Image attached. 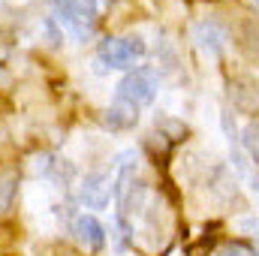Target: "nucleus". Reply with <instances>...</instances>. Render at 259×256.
<instances>
[{
    "mask_svg": "<svg viewBox=\"0 0 259 256\" xmlns=\"http://www.w3.org/2000/svg\"><path fill=\"white\" fill-rule=\"evenodd\" d=\"M109 196H112V178L106 172H94L81 181L78 187V202L91 211H103L109 205Z\"/></svg>",
    "mask_w": 259,
    "mask_h": 256,
    "instance_id": "5",
    "label": "nucleus"
},
{
    "mask_svg": "<svg viewBox=\"0 0 259 256\" xmlns=\"http://www.w3.org/2000/svg\"><path fill=\"white\" fill-rule=\"evenodd\" d=\"M145 52H148V46H145L142 36H109L97 49L100 64L112 66V69H127L139 58H145Z\"/></svg>",
    "mask_w": 259,
    "mask_h": 256,
    "instance_id": "4",
    "label": "nucleus"
},
{
    "mask_svg": "<svg viewBox=\"0 0 259 256\" xmlns=\"http://www.w3.org/2000/svg\"><path fill=\"white\" fill-rule=\"evenodd\" d=\"M157 91H160V78H157V72H154L151 66H136V69H130L127 75L118 81V97H115V100L139 109V106L154 103Z\"/></svg>",
    "mask_w": 259,
    "mask_h": 256,
    "instance_id": "2",
    "label": "nucleus"
},
{
    "mask_svg": "<svg viewBox=\"0 0 259 256\" xmlns=\"http://www.w3.org/2000/svg\"><path fill=\"white\" fill-rule=\"evenodd\" d=\"M72 229H75V238L81 241V247H88L91 253H97V250L106 247V229H103V223H100L94 214H81V217H75Z\"/></svg>",
    "mask_w": 259,
    "mask_h": 256,
    "instance_id": "6",
    "label": "nucleus"
},
{
    "mask_svg": "<svg viewBox=\"0 0 259 256\" xmlns=\"http://www.w3.org/2000/svg\"><path fill=\"white\" fill-rule=\"evenodd\" d=\"M136 118H139V109L136 106H127V103H118L115 100V106L106 112V127H112V130H130L133 124H136Z\"/></svg>",
    "mask_w": 259,
    "mask_h": 256,
    "instance_id": "7",
    "label": "nucleus"
},
{
    "mask_svg": "<svg viewBox=\"0 0 259 256\" xmlns=\"http://www.w3.org/2000/svg\"><path fill=\"white\" fill-rule=\"evenodd\" d=\"M55 18L66 24L78 39L91 36L94 18H97V0H49Z\"/></svg>",
    "mask_w": 259,
    "mask_h": 256,
    "instance_id": "3",
    "label": "nucleus"
},
{
    "mask_svg": "<svg viewBox=\"0 0 259 256\" xmlns=\"http://www.w3.org/2000/svg\"><path fill=\"white\" fill-rule=\"evenodd\" d=\"M223 253L226 256H253V250H244V247H238V244H226Z\"/></svg>",
    "mask_w": 259,
    "mask_h": 256,
    "instance_id": "10",
    "label": "nucleus"
},
{
    "mask_svg": "<svg viewBox=\"0 0 259 256\" xmlns=\"http://www.w3.org/2000/svg\"><path fill=\"white\" fill-rule=\"evenodd\" d=\"M15 199H18V178H15V175H6V178H0V217L12 214V208H15Z\"/></svg>",
    "mask_w": 259,
    "mask_h": 256,
    "instance_id": "8",
    "label": "nucleus"
},
{
    "mask_svg": "<svg viewBox=\"0 0 259 256\" xmlns=\"http://www.w3.org/2000/svg\"><path fill=\"white\" fill-rule=\"evenodd\" d=\"M133 160H136L133 151L118 157V175L112 181V193H115L124 214H136L142 208V199H145V184L136 178V163Z\"/></svg>",
    "mask_w": 259,
    "mask_h": 256,
    "instance_id": "1",
    "label": "nucleus"
},
{
    "mask_svg": "<svg viewBox=\"0 0 259 256\" xmlns=\"http://www.w3.org/2000/svg\"><path fill=\"white\" fill-rule=\"evenodd\" d=\"M244 148L253 157V163L259 166V124H247L244 127Z\"/></svg>",
    "mask_w": 259,
    "mask_h": 256,
    "instance_id": "9",
    "label": "nucleus"
}]
</instances>
